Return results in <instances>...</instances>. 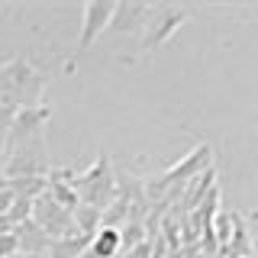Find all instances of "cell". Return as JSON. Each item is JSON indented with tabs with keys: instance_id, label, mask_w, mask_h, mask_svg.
Here are the masks:
<instances>
[{
	"instance_id": "cell-1",
	"label": "cell",
	"mask_w": 258,
	"mask_h": 258,
	"mask_svg": "<svg viewBox=\"0 0 258 258\" xmlns=\"http://www.w3.org/2000/svg\"><path fill=\"white\" fill-rule=\"evenodd\" d=\"M71 187H75V194H78L81 204H87V207L100 210V213H107L110 200L116 197V177L110 174L107 158H100V161H97V165L91 168V171L78 174Z\"/></svg>"
},
{
	"instance_id": "cell-2",
	"label": "cell",
	"mask_w": 258,
	"mask_h": 258,
	"mask_svg": "<svg viewBox=\"0 0 258 258\" xmlns=\"http://www.w3.org/2000/svg\"><path fill=\"white\" fill-rule=\"evenodd\" d=\"M210 161H213V149H210V145H200V149H194L190 155H184L174 168H168L161 177L145 181V194L158 200L161 194L171 187V184H187V181H194V177L204 171V168H210Z\"/></svg>"
},
{
	"instance_id": "cell-3",
	"label": "cell",
	"mask_w": 258,
	"mask_h": 258,
	"mask_svg": "<svg viewBox=\"0 0 258 258\" xmlns=\"http://www.w3.org/2000/svg\"><path fill=\"white\" fill-rule=\"evenodd\" d=\"M181 7H155L152 16L145 20V32H142V48H158L165 39H171V32L184 23Z\"/></svg>"
},
{
	"instance_id": "cell-4",
	"label": "cell",
	"mask_w": 258,
	"mask_h": 258,
	"mask_svg": "<svg viewBox=\"0 0 258 258\" xmlns=\"http://www.w3.org/2000/svg\"><path fill=\"white\" fill-rule=\"evenodd\" d=\"M113 13H116V4H113V0H91V4L84 7V23H81V39H78L81 48H87L110 26Z\"/></svg>"
},
{
	"instance_id": "cell-5",
	"label": "cell",
	"mask_w": 258,
	"mask_h": 258,
	"mask_svg": "<svg viewBox=\"0 0 258 258\" xmlns=\"http://www.w3.org/2000/svg\"><path fill=\"white\" fill-rule=\"evenodd\" d=\"M152 10H155V7H149V4H116V13H113V20H110V29H116V32L139 29V26H145V20L152 16Z\"/></svg>"
},
{
	"instance_id": "cell-6",
	"label": "cell",
	"mask_w": 258,
	"mask_h": 258,
	"mask_svg": "<svg viewBox=\"0 0 258 258\" xmlns=\"http://www.w3.org/2000/svg\"><path fill=\"white\" fill-rule=\"evenodd\" d=\"M13 232H16V245H20V252H29V255H39V258H42V248L52 245V239H48L32 220L13 226Z\"/></svg>"
},
{
	"instance_id": "cell-7",
	"label": "cell",
	"mask_w": 258,
	"mask_h": 258,
	"mask_svg": "<svg viewBox=\"0 0 258 258\" xmlns=\"http://www.w3.org/2000/svg\"><path fill=\"white\" fill-rule=\"evenodd\" d=\"M94 258H116L123 255V248H119V229H110V226H100V229L94 232L91 239V248H87Z\"/></svg>"
},
{
	"instance_id": "cell-8",
	"label": "cell",
	"mask_w": 258,
	"mask_h": 258,
	"mask_svg": "<svg viewBox=\"0 0 258 258\" xmlns=\"http://www.w3.org/2000/svg\"><path fill=\"white\" fill-rule=\"evenodd\" d=\"M71 220H75V226H78L81 236H91V239H94V232L100 229L103 213H100V210H94V207H87V204H78L75 210H71Z\"/></svg>"
},
{
	"instance_id": "cell-9",
	"label": "cell",
	"mask_w": 258,
	"mask_h": 258,
	"mask_svg": "<svg viewBox=\"0 0 258 258\" xmlns=\"http://www.w3.org/2000/svg\"><path fill=\"white\" fill-rule=\"evenodd\" d=\"M10 190L16 194V197H26V200H36L39 194H45L48 181L45 177H10Z\"/></svg>"
},
{
	"instance_id": "cell-10",
	"label": "cell",
	"mask_w": 258,
	"mask_h": 258,
	"mask_svg": "<svg viewBox=\"0 0 258 258\" xmlns=\"http://www.w3.org/2000/svg\"><path fill=\"white\" fill-rule=\"evenodd\" d=\"M142 223H139V216H133L123 229H119V248H123V255L129 252V248H136V245H142Z\"/></svg>"
},
{
	"instance_id": "cell-11",
	"label": "cell",
	"mask_w": 258,
	"mask_h": 258,
	"mask_svg": "<svg viewBox=\"0 0 258 258\" xmlns=\"http://www.w3.org/2000/svg\"><path fill=\"white\" fill-rule=\"evenodd\" d=\"M229 220H232L229 213H216V239H220V245H223V248H229V242H232Z\"/></svg>"
},
{
	"instance_id": "cell-12",
	"label": "cell",
	"mask_w": 258,
	"mask_h": 258,
	"mask_svg": "<svg viewBox=\"0 0 258 258\" xmlns=\"http://www.w3.org/2000/svg\"><path fill=\"white\" fill-rule=\"evenodd\" d=\"M20 252V245H16V232H0V258H13Z\"/></svg>"
},
{
	"instance_id": "cell-13",
	"label": "cell",
	"mask_w": 258,
	"mask_h": 258,
	"mask_svg": "<svg viewBox=\"0 0 258 258\" xmlns=\"http://www.w3.org/2000/svg\"><path fill=\"white\" fill-rule=\"evenodd\" d=\"M13 200H16V194L10 190V184H0V216H10Z\"/></svg>"
},
{
	"instance_id": "cell-14",
	"label": "cell",
	"mask_w": 258,
	"mask_h": 258,
	"mask_svg": "<svg viewBox=\"0 0 258 258\" xmlns=\"http://www.w3.org/2000/svg\"><path fill=\"white\" fill-rule=\"evenodd\" d=\"M13 258H39V255H29V252H16Z\"/></svg>"
}]
</instances>
